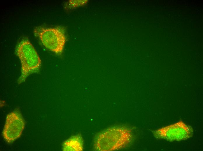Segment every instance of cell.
<instances>
[{
    "instance_id": "6da1fadb",
    "label": "cell",
    "mask_w": 203,
    "mask_h": 151,
    "mask_svg": "<svg viewBox=\"0 0 203 151\" xmlns=\"http://www.w3.org/2000/svg\"><path fill=\"white\" fill-rule=\"evenodd\" d=\"M15 52L21 65V75L18 80L19 84L25 82L31 74L38 72L41 60L33 45L27 39L22 40L18 44Z\"/></svg>"
},
{
    "instance_id": "7a4b0ae2",
    "label": "cell",
    "mask_w": 203,
    "mask_h": 151,
    "mask_svg": "<svg viewBox=\"0 0 203 151\" xmlns=\"http://www.w3.org/2000/svg\"><path fill=\"white\" fill-rule=\"evenodd\" d=\"M132 136L131 131L126 128L111 127L98 135L94 148L96 150L101 151L118 150L127 145L131 140Z\"/></svg>"
},
{
    "instance_id": "3957f363",
    "label": "cell",
    "mask_w": 203,
    "mask_h": 151,
    "mask_svg": "<svg viewBox=\"0 0 203 151\" xmlns=\"http://www.w3.org/2000/svg\"><path fill=\"white\" fill-rule=\"evenodd\" d=\"M34 32L47 48L57 54H62L66 40L64 28L38 27L35 28Z\"/></svg>"
},
{
    "instance_id": "277c9868",
    "label": "cell",
    "mask_w": 203,
    "mask_h": 151,
    "mask_svg": "<svg viewBox=\"0 0 203 151\" xmlns=\"http://www.w3.org/2000/svg\"><path fill=\"white\" fill-rule=\"evenodd\" d=\"M192 128L181 121L153 131L154 137L169 141L185 140L192 136Z\"/></svg>"
},
{
    "instance_id": "5b68a950",
    "label": "cell",
    "mask_w": 203,
    "mask_h": 151,
    "mask_svg": "<svg viewBox=\"0 0 203 151\" xmlns=\"http://www.w3.org/2000/svg\"><path fill=\"white\" fill-rule=\"evenodd\" d=\"M24 121L20 112L17 110L7 116L2 134L4 139L11 143L20 137L24 129Z\"/></svg>"
},
{
    "instance_id": "8992f818",
    "label": "cell",
    "mask_w": 203,
    "mask_h": 151,
    "mask_svg": "<svg viewBox=\"0 0 203 151\" xmlns=\"http://www.w3.org/2000/svg\"><path fill=\"white\" fill-rule=\"evenodd\" d=\"M83 141L79 135L72 136L65 141L63 145L64 151H79L83 150Z\"/></svg>"
},
{
    "instance_id": "52a82bcc",
    "label": "cell",
    "mask_w": 203,
    "mask_h": 151,
    "mask_svg": "<svg viewBox=\"0 0 203 151\" xmlns=\"http://www.w3.org/2000/svg\"><path fill=\"white\" fill-rule=\"evenodd\" d=\"M88 1V0H70L66 4L65 8L67 9H72L85 5Z\"/></svg>"
}]
</instances>
